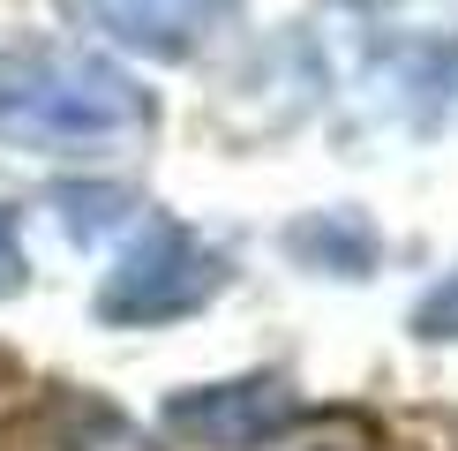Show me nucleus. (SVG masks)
<instances>
[{"instance_id":"f257e3e1","label":"nucleus","mask_w":458,"mask_h":451,"mask_svg":"<svg viewBox=\"0 0 458 451\" xmlns=\"http://www.w3.org/2000/svg\"><path fill=\"white\" fill-rule=\"evenodd\" d=\"M136 121L121 75L90 68V61H8L0 68V128L15 136H106V128Z\"/></svg>"},{"instance_id":"f03ea898","label":"nucleus","mask_w":458,"mask_h":451,"mask_svg":"<svg viewBox=\"0 0 458 451\" xmlns=\"http://www.w3.org/2000/svg\"><path fill=\"white\" fill-rule=\"evenodd\" d=\"M203 294H211V256H203L196 241H181V234H158L121 278H113L106 316H174V309H188V301H203Z\"/></svg>"},{"instance_id":"7ed1b4c3","label":"nucleus","mask_w":458,"mask_h":451,"mask_svg":"<svg viewBox=\"0 0 458 451\" xmlns=\"http://www.w3.org/2000/svg\"><path fill=\"white\" fill-rule=\"evenodd\" d=\"M285 421V391L278 384H225V391H203V399H181L174 406V429H188V437L203 444H263L271 429Z\"/></svg>"},{"instance_id":"20e7f679","label":"nucleus","mask_w":458,"mask_h":451,"mask_svg":"<svg viewBox=\"0 0 458 451\" xmlns=\"http://www.w3.org/2000/svg\"><path fill=\"white\" fill-rule=\"evenodd\" d=\"M90 23H106L113 38H128V46H150V53H174L188 46L225 0H83Z\"/></svg>"},{"instance_id":"39448f33","label":"nucleus","mask_w":458,"mask_h":451,"mask_svg":"<svg viewBox=\"0 0 458 451\" xmlns=\"http://www.w3.org/2000/svg\"><path fill=\"white\" fill-rule=\"evenodd\" d=\"M8 278H15V263H8V249H0V286H8Z\"/></svg>"}]
</instances>
